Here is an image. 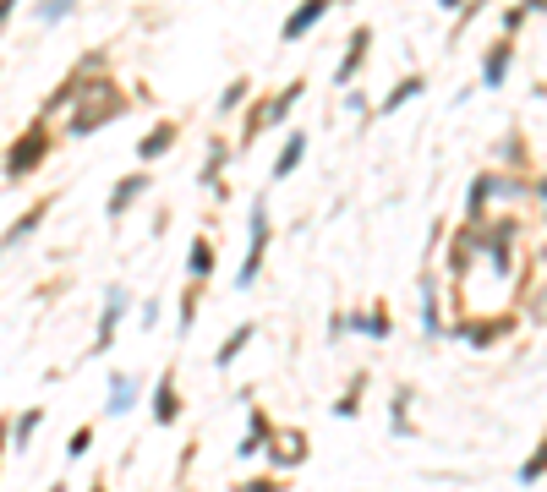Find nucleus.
Here are the masks:
<instances>
[{
	"label": "nucleus",
	"instance_id": "obj_1",
	"mask_svg": "<svg viewBox=\"0 0 547 492\" xmlns=\"http://www.w3.org/2000/svg\"><path fill=\"white\" fill-rule=\"evenodd\" d=\"M126 110H132V104H126L121 82L104 77V66H93V72H83V82H77L72 104H66V137H93L110 121H121Z\"/></svg>",
	"mask_w": 547,
	"mask_h": 492
},
{
	"label": "nucleus",
	"instance_id": "obj_2",
	"mask_svg": "<svg viewBox=\"0 0 547 492\" xmlns=\"http://www.w3.org/2000/svg\"><path fill=\"white\" fill-rule=\"evenodd\" d=\"M50 148H55V132H50V121L39 115V121H33L28 132L6 148V164H0V170H6V181H28V175L50 159Z\"/></svg>",
	"mask_w": 547,
	"mask_h": 492
},
{
	"label": "nucleus",
	"instance_id": "obj_3",
	"mask_svg": "<svg viewBox=\"0 0 547 492\" xmlns=\"http://www.w3.org/2000/svg\"><path fill=\"white\" fill-rule=\"evenodd\" d=\"M269 241H274V214H269V203H252V214H247V257H241V274H236V290H252L258 285V274H263V257H269Z\"/></svg>",
	"mask_w": 547,
	"mask_h": 492
},
{
	"label": "nucleus",
	"instance_id": "obj_4",
	"mask_svg": "<svg viewBox=\"0 0 547 492\" xmlns=\"http://www.w3.org/2000/svg\"><path fill=\"white\" fill-rule=\"evenodd\" d=\"M301 93H307V82L296 77V82H285V88H279L274 99H258V104L247 110V132H241V143H258L263 132H274V126L285 121L290 110H296V99H301Z\"/></svg>",
	"mask_w": 547,
	"mask_h": 492
},
{
	"label": "nucleus",
	"instance_id": "obj_5",
	"mask_svg": "<svg viewBox=\"0 0 547 492\" xmlns=\"http://www.w3.org/2000/svg\"><path fill=\"white\" fill-rule=\"evenodd\" d=\"M515 246H520V219H498V225L476 230V257H487V268H493V274H509Z\"/></svg>",
	"mask_w": 547,
	"mask_h": 492
},
{
	"label": "nucleus",
	"instance_id": "obj_6",
	"mask_svg": "<svg viewBox=\"0 0 547 492\" xmlns=\"http://www.w3.org/2000/svg\"><path fill=\"white\" fill-rule=\"evenodd\" d=\"M263 454H269L274 471H296V465H307L312 443H307V432H301V427H285V432H269Z\"/></svg>",
	"mask_w": 547,
	"mask_h": 492
},
{
	"label": "nucleus",
	"instance_id": "obj_7",
	"mask_svg": "<svg viewBox=\"0 0 547 492\" xmlns=\"http://www.w3.org/2000/svg\"><path fill=\"white\" fill-rule=\"evenodd\" d=\"M126 285H104V312H99V334H93V356H104V350L115 345V334H121L126 323Z\"/></svg>",
	"mask_w": 547,
	"mask_h": 492
},
{
	"label": "nucleus",
	"instance_id": "obj_8",
	"mask_svg": "<svg viewBox=\"0 0 547 492\" xmlns=\"http://www.w3.org/2000/svg\"><path fill=\"white\" fill-rule=\"evenodd\" d=\"M50 208H55V197H39L33 208H22V214L6 225V236H0V257H6V252H17L22 241H33V230H39L44 219H50Z\"/></svg>",
	"mask_w": 547,
	"mask_h": 492
},
{
	"label": "nucleus",
	"instance_id": "obj_9",
	"mask_svg": "<svg viewBox=\"0 0 547 492\" xmlns=\"http://www.w3.org/2000/svg\"><path fill=\"white\" fill-rule=\"evenodd\" d=\"M329 11H334V0H301V6H296V11H290V17H285V28H279V39H285V44H301V39H307V33L318 28L323 17H329Z\"/></svg>",
	"mask_w": 547,
	"mask_h": 492
},
{
	"label": "nucleus",
	"instance_id": "obj_10",
	"mask_svg": "<svg viewBox=\"0 0 547 492\" xmlns=\"http://www.w3.org/2000/svg\"><path fill=\"white\" fill-rule=\"evenodd\" d=\"M176 143H181V121H170V115H165V121H154V126L143 132V143H137V159H143V164H159Z\"/></svg>",
	"mask_w": 547,
	"mask_h": 492
},
{
	"label": "nucleus",
	"instance_id": "obj_11",
	"mask_svg": "<svg viewBox=\"0 0 547 492\" xmlns=\"http://www.w3.org/2000/svg\"><path fill=\"white\" fill-rule=\"evenodd\" d=\"M367 50H372V28H356L351 44H345V61L334 66V82H340V88H356V77H362V66H367Z\"/></svg>",
	"mask_w": 547,
	"mask_h": 492
},
{
	"label": "nucleus",
	"instance_id": "obj_12",
	"mask_svg": "<svg viewBox=\"0 0 547 492\" xmlns=\"http://www.w3.org/2000/svg\"><path fill=\"white\" fill-rule=\"evenodd\" d=\"M154 427H176L181 421V389H176V372H159V383H154Z\"/></svg>",
	"mask_w": 547,
	"mask_h": 492
},
{
	"label": "nucleus",
	"instance_id": "obj_13",
	"mask_svg": "<svg viewBox=\"0 0 547 492\" xmlns=\"http://www.w3.org/2000/svg\"><path fill=\"white\" fill-rule=\"evenodd\" d=\"M143 192H148V170H132V175H121V181L110 186V197H104V214H110V219H121V214H126V208H132V203H137V197H143Z\"/></svg>",
	"mask_w": 547,
	"mask_h": 492
},
{
	"label": "nucleus",
	"instance_id": "obj_14",
	"mask_svg": "<svg viewBox=\"0 0 547 492\" xmlns=\"http://www.w3.org/2000/svg\"><path fill=\"white\" fill-rule=\"evenodd\" d=\"M509 61H515V39H498V44H487V55H482V88H504Z\"/></svg>",
	"mask_w": 547,
	"mask_h": 492
},
{
	"label": "nucleus",
	"instance_id": "obj_15",
	"mask_svg": "<svg viewBox=\"0 0 547 492\" xmlns=\"http://www.w3.org/2000/svg\"><path fill=\"white\" fill-rule=\"evenodd\" d=\"M307 148H312V137H307V132H301V126H296V132L285 137V148H279V154H274V181H290V175L301 170V159H307Z\"/></svg>",
	"mask_w": 547,
	"mask_h": 492
},
{
	"label": "nucleus",
	"instance_id": "obj_16",
	"mask_svg": "<svg viewBox=\"0 0 547 492\" xmlns=\"http://www.w3.org/2000/svg\"><path fill=\"white\" fill-rule=\"evenodd\" d=\"M509 328H515L509 318H487V323L476 318V323H460L455 334H460V339H465V345H471V350H487V345H498V339H504Z\"/></svg>",
	"mask_w": 547,
	"mask_h": 492
},
{
	"label": "nucleus",
	"instance_id": "obj_17",
	"mask_svg": "<svg viewBox=\"0 0 547 492\" xmlns=\"http://www.w3.org/2000/svg\"><path fill=\"white\" fill-rule=\"evenodd\" d=\"M422 93H427V77H422V72H411V77L394 82V88L383 93V104H372V110H378V115H394V110H405L411 99H422Z\"/></svg>",
	"mask_w": 547,
	"mask_h": 492
},
{
	"label": "nucleus",
	"instance_id": "obj_18",
	"mask_svg": "<svg viewBox=\"0 0 547 492\" xmlns=\"http://www.w3.org/2000/svg\"><path fill=\"white\" fill-rule=\"evenodd\" d=\"M132 405H137V372H110L104 410H110V416H132Z\"/></svg>",
	"mask_w": 547,
	"mask_h": 492
},
{
	"label": "nucleus",
	"instance_id": "obj_19",
	"mask_svg": "<svg viewBox=\"0 0 547 492\" xmlns=\"http://www.w3.org/2000/svg\"><path fill=\"white\" fill-rule=\"evenodd\" d=\"M422 334H427V339H444V334H449L444 307H438V279H433V274L422 279Z\"/></svg>",
	"mask_w": 547,
	"mask_h": 492
},
{
	"label": "nucleus",
	"instance_id": "obj_20",
	"mask_svg": "<svg viewBox=\"0 0 547 492\" xmlns=\"http://www.w3.org/2000/svg\"><path fill=\"white\" fill-rule=\"evenodd\" d=\"M230 154H236V148H230L225 137H214V143H208V159H203V170H197V186H203V192H214V186L225 181V164H230Z\"/></svg>",
	"mask_w": 547,
	"mask_h": 492
},
{
	"label": "nucleus",
	"instance_id": "obj_21",
	"mask_svg": "<svg viewBox=\"0 0 547 492\" xmlns=\"http://www.w3.org/2000/svg\"><path fill=\"white\" fill-rule=\"evenodd\" d=\"M186 279H192V285L214 279V241L208 236H192V246H186Z\"/></svg>",
	"mask_w": 547,
	"mask_h": 492
},
{
	"label": "nucleus",
	"instance_id": "obj_22",
	"mask_svg": "<svg viewBox=\"0 0 547 492\" xmlns=\"http://www.w3.org/2000/svg\"><path fill=\"white\" fill-rule=\"evenodd\" d=\"M252 339H258V328H252V323H236V328H230V339L214 350V367H219V372H225V367H236V361H241V350H247Z\"/></svg>",
	"mask_w": 547,
	"mask_h": 492
},
{
	"label": "nucleus",
	"instance_id": "obj_23",
	"mask_svg": "<svg viewBox=\"0 0 547 492\" xmlns=\"http://www.w3.org/2000/svg\"><path fill=\"white\" fill-rule=\"evenodd\" d=\"M345 328H351V334H367V339H389L394 334V318L383 307H372V312H351Z\"/></svg>",
	"mask_w": 547,
	"mask_h": 492
},
{
	"label": "nucleus",
	"instance_id": "obj_24",
	"mask_svg": "<svg viewBox=\"0 0 547 492\" xmlns=\"http://www.w3.org/2000/svg\"><path fill=\"white\" fill-rule=\"evenodd\" d=\"M487 203H493V170H487V175H476V181H471V197H465V219L476 225V219L487 214Z\"/></svg>",
	"mask_w": 547,
	"mask_h": 492
},
{
	"label": "nucleus",
	"instance_id": "obj_25",
	"mask_svg": "<svg viewBox=\"0 0 547 492\" xmlns=\"http://www.w3.org/2000/svg\"><path fill=\"white\" fill-rule=\"evenodd\" d=\"M252 99V77H230L225 82V93H219V104H214V110L219 115H236L241 110V104H247Z\"/></svg>",
	"mask_w": 547,
	"mask_h": 492
},
{
	"label": "nucleus",
	"instance_id": "obj_26",
	"mask_svg": "<svg viewBox=\"0 0 547 492\" xmlns=\"http://www.w3.org/2000/svg\"><path fill=\"white\" fill-rule=\"evenodd\" d=\"M537 11H542V0H515V6L504 11V39H520V28H526Z\"/></svg>",
	"mask_w": 547,
	"mask_h": 492
},
{
	"label": "nucleus",
	"instance_id": "obj_27",
	"mask_svg": "<svg viewBox=\"0 0 547 492\" xmlns=\"http://www.w3.org/2000/svg\"><path fill=\"white\" fill-rule=\"evenodd\" d=\"M39 421H44V405H33V410H22V416H17V427H11V449H28V443H33V432H39Z\"/></svg>",
	"mask_w": 547,
	"mask_h": 492
},
{
	"label": "nucleus",
	"instance_id": "obj_28",
	"mask_svg": "<svg viewBox=\"0 0 547 492\" xmlns=\"http://www.w3.org/2000/svg\"><path fill=\"white\" fill-rule=\"evenodd\" d=\"M77 6H83V0H39V11H33V17H39L44 28H55V22H66Z\"/></svg>",
	"mask_w": 547,
	"mask_h": 492
},
{
	"label": "nucleus",
	"instance_id": "obj_29",
	"mask_svg": "<svg viewBox=\"0 0 547 492\" xmlns=\"http://www.w3.org/2000/svg\"><path fill=\"white\" fill-rule=\"evenodd\" d=\"M405 405H411V389H400V400L389 405V427H394V438H411V432H416V421L405 416Z\"/></svg>",
	"mask_w": 547,
	"mask_h": 492
},
{
	"label": "nucleus",
	"instance_id": "obj_30",
	"mask_svg": "<svg viewBox=\"0 0 547 492\" xmlns=\"http://www.w3.org/2000/svg\"><path fill=\"white\" fill-rule=\"evenodd\" d=\"M362 389H367V372H362V378H356L351 389L340 394V400H334V416H340V421H356V405H362Z\"/></svg>",
	"mask_w": 547,
	"mask_h": 492
},
{
	"label": "nucleus",
	"instance_id": "obj_31",
	"mask_svg": "<svg viewBox=\"0 0 547 492\" xmlns=\"http://www.w3.org/2000/svg\"><path fill=\"white\" fill-rule=\"evenodd\" d=\"M88 449H93V427H77L66 438V460H88Z\"/></svg>",
	"mask_w": 547,
	"mask_h": 492
},
{
	"label": "nucleus",
	"instance_id": "obj_32",
	"mask_svg": "<svg viewBox=\"0 0 547 492\" xmlns=\"http://www.w3.org/2000/svg\"><path fill=\"white\" fill-rule=\"evenodd\" d=\"M537 482H542V449L531 454L526 465H520V487H537Z\"/></svg>",
	"mask_w": 547,
	"mask_h": 492
},
{
	"label": "nucleus",
	"instance_id": "obj_33",
	"mask_svg": "<svg viewBox=\"0 0 547 492\" xmlns=\"http://www.w3.org/2000/svg\"><path fill=\"white\" fill-rule=\"evenodd\" d=\"M159 312H165V301H159V296H148V301H143V312H137V318H143L137 328H159Z\"/></svg>",
	"mask_w": 547,
	"mask_h": 492
},
{
	"label": "nucleus",
	"instance_id": "obj_34",
	"mask_svg": "<svg viewBox=\"0 0 547 492\" xmlns=\"http://www.w3.org/2000/svg\"><path fill=\"white\" fill-rule=\"evenodd\" d=\"M504 159H509V164H526V143H520V137H509V143H504Z\"/></svg>",
	"mask_w": 547,
	"mask_h": 492
},
{
	"label": "nucleus",
	"instance_id": "obj_35",
	"mask_svg": "<svg viewBox=\"0 0 547 492\" xmlns=\"http://www.w3.org/2000/svg\"><path fill=\"white\" fill-rule=\"evenodd\" d=\"M236 492H279V482H274V476H258V482H241Z\"/></svg>",
	"mask_w": 547,
	"mask_h": 492
},
{
	"label": "nucleus",
	"instance_id": "obj_36",
	"mask_svg": "<svg viewBox=\"0 0 547 492\" xmlns=\"http://www.w3.org/2000/svg\"><path fill=\"white\" fill-rule=\"evenodd\" d=\"M345 110H351V115H367V110H372V104H367V93H356V88H351V99H345Z\"/></svg>",
	"mask_w": 547,
	"mask_h": 492
},
{
	"label": "nucleus",
	"instance_id": "obj_37",
	"mask_svg": "<svg viewBox=\"0 0 547 492\" xmlns=\"http://www.w3.org/2000/svg\"><path fill=\"white\" fill-rule=\"evenodd\" d=\"M17 6H22V0H0V33H6L11 17H17Z\"/></svg>",
	"mask_w": 547,
	"mask_h": 492
},
{
	"label": "nucleus",
	"instance_id": "obj_38",
	"mask_svg": "<svg viewBox=\"0 0 547 492\" xmlns=\"http://www.w3.org/2000/svg\"><path fill=\"white\" fill-rule=\"evenodd\" d=\"M6 449H11V427L0 421V460H6Z\"/></svg>",
	"mask_w": 547,
	"mask_h": 492
},
{
	"label": "nucleus",
	"instance_id": "obj_39",
	"mask_svg": "<svg viewBox=\"0 0 547 492\" xmlns=\"http://www.w3.org/2000/svg\"><path fill=\"white\" fill-rule=\"evenodd\" d=\"M438 6H449V11H455V6H465V0H438Z\"/></svg>",
	"mask_w": 547,
	"mask_h": 492
},
{
	"label": "nucleus",
	"instance_id": "obj_40",
	"mask_svg": "<svg viewBox=\"0 0 547 492\" xmlns=\"http://www.w3.org/2000/svg\"><path fill=\"white\" fill-rule=\"evenodd\" d=\"M44 492H66V482H55V487H44Z\"/></svg>",
	"mask_w": 547,
	"mask_h": 492
},
{
	"label": "nucleus",
	"instance_id": "obj_41",
	"mask_svg": "<svg viewBox=\"0 0 547 492\" xmlns=\"http://www.w3.org/2000/svg\"><path fill=\"white\" fill-rule=\"evenodd\" d=\"M88 492H104V482H93V487H88Z\"/></svg>",
	"mask_w": 547,
	"mask_h": 492
}]
</instances>
